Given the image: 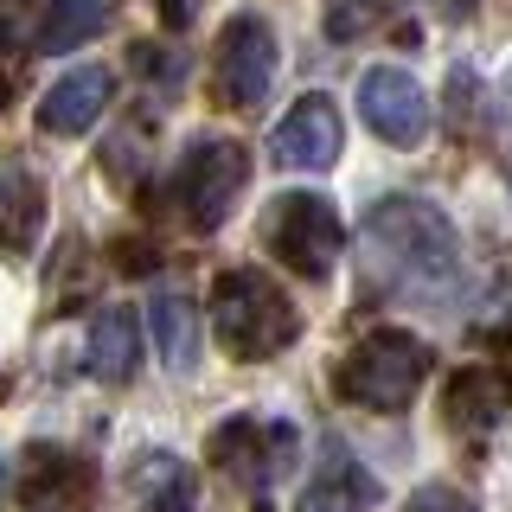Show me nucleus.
I'll return each instance as SVG.
<instances>
[{
	"mask_svg": "<svg viewBox=\"0 0 512 512\" xmlns=\"http://www.w3.org/2000/svg\"><path fill=\"white\" fill-rule=\"evenodd\" d=\"M384 20V0H333L327 7V39H359Z\"/></svg>",
	"mask_w": 512,
	"mask_h": 512,
	"instance_id": "6ab92c4d",
	"label": "nucleus"
},
{
	"mask_svg": "<svg viewBox=\"0 0 512 512\" xmlns=\"http://www.w3.org/2000/svg\"><path fill=\"white\" fill-rule=\"evenodd\" d=\"M295 512H378V480L365 474V461L352 455V448L333 442L327 455H320V468L308 474Z\"/></svg>",
	"mask_w": 512,
	"mask_h": 512,
	"instance_id": "f8f14e48",
	"label": "nucleus"
},
{
	"mask_svg": "<svg viewBox=\"0 0 512 512\" xmlns=\"http://www.w3.org/2000/svg\"><path fill=\"white\" fill-rule=\"evenodd\" d=\"M500 116H506V135H512V90H506V109H500Z\"/></svg>",
	"mask_w": 512,
	"mask_h": 512,
	"instance_id": "393cba45",
	"label": "nucleus"
},
{
	"mask_svg": "<svg viewBox=\"0 0 512 512\" xmlns=\"http://www.w3.org/2000/svg\"><path fill=\"white\" fill-rule=\"evenodd\" d=\"M359 116L378 141L416 148V141L429 135V96L404 64H372V71L359 77Z\"/></svg>",
	"mask_w": 512,
	"mask_h": 512,
	"instance_id": "1a4fd4ad",
	"label": "nucleus"
},
{
	"mask_svg": "<svg viewBox=\"0 0 512 512\" xmlns=\"http://www.w3.org/2000/svg\"><path fill=\"white\" fill-rule=\"evenodd\" d=\"M109 96H116V71L109 64H77L39 96V128L45 135H84V128L103 122Z\"/></svg>",
	"mask_w": 512,
	"mask_h": 512,
	"instance_id": "9b49d317",
	"label": "nucleus"
},
{
	"mask_svg": "<svg viewBox=\"0 0 512 512\" xmlns=\"http://www.w3.org/2000/svg\"><path fill=\"white\" fill-rule=\"evenodd\" d=\"M45 231V186L20 160H0V256H26Z\"/></svg>",
	"mask_w": 512,
	"mask_h": 512,
	"instance_id": "ddd939ff",
	"label": "nucleus"
},
{
	"mask_svg": "<svg viewBox=\"0 0 512 512\" xmlns=\"http://www.w3.org/2000/svg\"><path fill=\"white\" fill-rule=\"evenodd\" d=\"M7 493H13V468L0 461V506H7Z\"/></svg>",
	"mask_w": 512,
	"mask_h": 512,
	"instance_id": "b1692460",
	"label": "nucleus"
},
{
	"mask_svg": "<svg viewBox=\"0 0 512 512\" xmlns=\"http://www.w3.org/2000/svg\"><path fill=\"white\" fill-rule=\"evenodd\" d=\"M404 512H480V506H474L461 487H416Z\"/></svg>",
	"mask_w": 512,
	"mask_h": 512,
	"instance_id": "aec40b11",
	"label": "nucleus"
},
{
	"mask_svg": "<svg viewBox=\"0 0 512 512\" xmlns=\"http://www.w3.org/2000/svg\"><path fill=\"white\" fill-rule=\"evenodd\" d=\"M192 13H199V0H160V20L167 26H192Z\"/></svg>",
	"mask_w": 512,
	"mask_h": 512,
	"instance_id": "5701e85b",
	"label": "nucleus"
},
{
	"mask_svg": "<svg viewBox=\"0 0 512 512\" xmlns=\"http://www.w3.org/2000/svg\"><path fill=\"white\" fill-rule=\"evenodd\" d=\"M109 13H116V0H52L39 20V52H77L109 26Z\"/></svg>",
	"mask_w": 512,
	"mask_h": 512,
	"instance_id": "a211bd4d",
	"label": "nucleus"
},
{
	"mask_svg": "<svg viewBox=\"0 0 512 512\" xmlns=\"http://www.w3.org/2000/svg\"><path fill=\"white\" fill-rule=\"evenodd\" d=\"M212 333L237 365H263L295 346L301 314L276 288V276L237 263V269H218V282H212Z\"/></svg>",
	"mask_w": 512,
	"mask_h": 512,
	"instance_id": "f03ea898",
	"label": "nucleus"
},
{
	"mask_svg": "<svg viewBox=\"0 0 512 512\" xmlns=\"http://www.w3.org/2000/svg\"><path fill=\"white\" fill-rule=\"evenodd\" d=\"M13 90H20V39H13V26L0 20V109L13 103Z\"/></svg>",
	"mask_w": 512,
	"mask_h": 512,
	"instance_id": "412c9836",
	"label": "nucleus"
},
{
	"mask_svg": "<svg viewBox=\"0 0 512 512\" xmlns=\"http://www.w3.org/2000/svg\"><path fill=\"white\" fill-rule=\"evenodd\" d=\"M276 84V32L263 13H237L218 32V103L231 109H256Z\"/></svg>",
	"mask_w": 512,
	"mask_h": 512,
	"instance_id": "0eeeda50",
	"label": "nucleus"
},
{
	"mask_svg": "<svg viewBox=\"0 0 512 512\" xmlns=\"http://www.w3.org/2000/svg\"><path fill=\"white\" fill-rule=\"evenodd\" d=\"M141 365V314L135 308H103L90 320V372L103 384H128Z\"/></svg>",
	"mask_w": 512,
	"mask_h": 512,
	"instance_id": "4468645a",
	"label": "nucleus"
},
{
	"mask_svg": "<svg viewBox=\"0 0 512 512\" xmlns=\"http://www.w3.org/2000/svg\"><path fill=\"white\" fill-rule=\"evenodd\" d=\"M429 365H436V352L416 340V333L372 327L365 340H352V352L340 365H333V391L359 410H404L429 384Z\"/></svg>",
	"mask_w": 512,
	"mask_h": 512,
	"instance_id": "7ed1b4c3",
	"label": "nucleus"
},
{
	"mask_svg": "<svg viewBox=\"0 0 512 512\" xmlns=\"http://www.w3.org/2000/svg\"><path fill=\"white\" fill-rule=\"evenodd\" d=\"M263 244H269V256H282L295 276L327 282L333 263H340L346 224L320 192H276L269 212H263Z\"/></svg>",
	"mask_w": 512,
	"mask_h": 512,
	"instance_id": "39448f33",
	"label": "nucleus"
},
{
	"mask_svg": "<svg viewBox=\"0 0 512 512\" xmlns=\"http://www.w3.org/2000/svg\"><path fill=\"white\" fill-rule=\"evenodd\" d=\"M365 263H372V282H391L397 295H436L461 276V237L436 205L410 199V192H391L365 212Z\"/></svg>",
	"mask_w": 512,
	"mask_h": 512,
	"instance_id": "f257e3e1",
	"label": "nucleus"
},
{
	"mask_svg": "<svg viewBox=\"0 0 512 512\" xmlns=\"http://www.w3.org/2000/svg\"><path fill=\"white\" fill-rule=\"evenodd\" d=\"M346 154V122L333 96H301L288 116L269 128V160L288 173H333Z\"/></svg>",
	"mask_w": 512,
	"mask_h": 512,
	"instance_id": "6e6552de",
	"label": "nucleus"
},
{
	"mask_svg": "<svg viewBox=\"0 0 512 512\" xmlns=\"http://www.w3.org/2000/svg\"><path fill=\"white\" fill-rule=\"evenodd\" d=\"M506 404H512L506 378H500V372H487V365H461V372L448 378V391H442L448 423H461V429H487V423H500Z\"/></svg>",
	"mask_w": 512,
	"mask_h": 512,
	"instance_id": "2eb2a0df",
	"label": "nucleus"
},
{
	"mask_svg": "<svg viewBox=\"0 0 512 512\" xmlns=\"http://www.w3.org/2000/svg\"><path fill=\"white\" fill-rule=\"evenodd\" d=\"M128 493H135V512H192V468L180 455H141L135 474H128Z\"/></svg>",
	"mask_w": 512,
	"mask_h": 512,
	"instance_id": "dca6fc26",
	"label": "nucleus"
},
{
	"mask_svg": "<svg viewBox=\"0 0 512 512\" xmlns=\"http://www.w3.org/2000/svg\"><path fill=\"white\" fill-rule=\"evenodd\" d=\"M493 372H500V378H506V391H512V320H506L500 333H493Z\"/></svg>",
	"mask_w": 512,
	"mask_h": 512,
	"instance_id": "4be33fe9",
	"label": "nucleus"
},
{
	"mask_svg": "<svg viewBox=\"0 0 512 512\" xmlns=\"http://www.w3.org/2000/svg\"><path fill=\"white\" fill-rule=\"evenodd\" d=\"M90 493H96V468L77 448H58V442L26 448V474H20L26 512H84Z\"/></svg>",
	"mask_w": 512,
	"mask_h": 512,
	"instance_id": "9d476101",
	"label": "nucleus"
},
{
	"mask_svg": "<svg viewBox=\"0 0 512 512\" xmlns=\"http://www.w3.org/2000/svg\"><path fill=\"white\" fill-rule=\"evenodd\" d=\"M148 327H154L160 365H167V372H192V359H199V320H192V301L173 295V288H160V295L148 301Z\"/></svg>",
	"mask_w": 512,
	"mask_h": 512,
	"instance_id": "f3484780",
	"label": "nucleus"
},
{
	"mask_svg": "<svg viewBox=\"0 0 512 512\" xmlns=\"http://www.w3.org/2000/svg\"><path fill=\"white\" fill-rule=\"evenodd\" d=\"M295 442H301V429L282 423V416H224L212 429V442H205V455H212V468L231 474L256 506H269L276 480L288 474V461H295Z\"/></svg>",
	"mask_w": 512,
	"mask_h": 512,
	"instance_id": "423d86ee",
	"label": "nucleus"
},
{
	"mask_svg": "<svg viewBox=\"0 0 512 512\" xmlns=\"http://www.w3.org/2000/svg\"><path fill=\"white\" fill-rule=\"evenodd\" d=\"M250 186V148L244 141H231V135H199L192 148L180 154V167H173V186H167V199H173V212H180L186 231H218L224 218H231V205H237V192Z\"/></svg>",
	"mask_w": 512,
	"mask_h": 512,
	"instance_id": "20e7f679",
	"label": "nucleus"
}]
</instances>
